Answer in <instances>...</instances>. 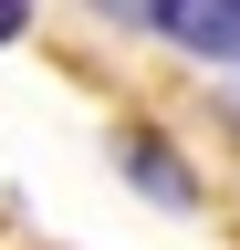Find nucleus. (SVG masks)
<instances>
[{"label":"nucleus","mask_w":240,"mask_h":250,"mask_svg":"<svg viewBox=\"0 0 240 250\" xmlns=\"http://www.w3.org/2000/svg\"><path fill=\"white\" fill-rule=\"evenodd\" d=\"M126 167H136V188H146V198H167V208H188V198H198V177L177 167V156H167V136H146V125L126 136Z\"/></svg>","instance_id":"2"},{"label":"nucleus","mask_w":240,"mask_h":250,"mask_svg":"<svg viewBox=\"0 0 240 250\" xmlns=\"http://www.w3.org/2000/svg\"><path fill=\"white\" fill-rule=\"evenodd\" d=\"M32 31V0H0V42H21Z\"/></svg>","instance_id":"3"},{"label":"nucleus","mask_w":240,"mask_h":250,"mask_svg":"<svg viewBox=\"0 0 240 250\" xmlns=\"http://www.w3.org/2000/svg\"><path fill=\"white\" fill-rule=\"evenodd\" d=\"M146 21L188 62H240V0H146Z\"/></svg>","instance_id":"1"}]
</instances>
